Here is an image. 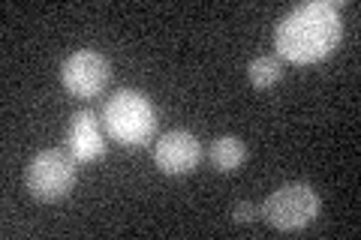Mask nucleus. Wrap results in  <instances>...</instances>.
Masks as SVG:
<instances>
[{"mask_svg":"<svg viewBox=\"0 0 361 240\" xmlns=\"http://www.w3.org/2000/svg\"><path fill=\"white\" fill-rule=\"evenodd\" d=\"M343 33L341 9L331 0H313L280 21L274 30V49L292 63H316L329 57Z\"/></svg>","mask_w":361,"mask_h":240,"instance_id":"obj_1","label":"nucleus"},{"mask_svg":"<svg viewBox=\"0 0 361 240\" xmlns=\"http://www.w3.org/2000/svg\"><path fill=\"white\" fill-rule=\"evenodd\" d=\"M103 127L109 130V139L139 151L157 135V108L142 90H115L103 108Z\"/></svg>","mask_w":361,"mask_h":240,"instance_id":"obj_2","label":"nucleus"},{"mask_svg":"<svg viewBox=\"0 0 361 240\" xmlns=\"http://www.w3.org/2000/svg\"><path fill=\"white\" fill-rule=\"evenodd\" d=\"M25 184L33 198L39 201H61L70 196L75 184V159L66 151H39L27 163Z\"/></svg>","mask_w":361,"mask_h":240,"instance_id":"obj_3","label":"nucleus"},{"mask_svg":"<svg viewBox=\"0 0 361 240\" xmlns=\"http://www.w3.org/2000/svg\"><path fill=\"white\" fill-rule=\"evenodd\" d=\"M262 216L280 232H298L319 216V196L307 184H286L265 198Z\"/></svg>","mask_w":361,"mask_h":240,"instance_id":"obj_4","label":"nucleus"},{"mask_svg":"<svg viewBox=\"0 0 361 240\" xmlns=\"http://www.w3.org/2000/svg\"><path fill=\"white\" fill-rule=\"evenodd\" d=\"M111 78V63L99 51L82 49L70 54L61 66V82L78 99H94L109 87Z\"/></svg>","mask_w":361,"mask_h":240,"instance_id":"obj_5","label":"nucleus"},{"mask_svg":"<svg viewBox=\"0 0 361 240\" xmlns=\"http://www.w3.org/2000/svg\"><path fill=\"white\" fill-rule=\"evenodd\" d=\"M202 159V144L193 132L187 130H172L157 139L154 147V163L157 168L169 177H178V175H190Z\"/></svg>","mask_w":361,"mask_h":240,"instance_id":"obj_6","label":"nucleus"},{"mask_svg":"<svg viewBox=\"0 0 361 240\" xmlns=\"http://www.w3.org/2000/svg\"><path fill=\"white\" fill-rule=\"evenodd\" d=\"M66 147L75 163H94L106 153V139L99 130V120L90 108H78L70 118V130H66Z\"/></svg>","mask_w":361,"mask_h":240,"instance_id":"obj_7","label":"nucleus"},{"mask_svg":"<svg viewBox=\"0 0 361 240\" xmlns=\"http://www.w3.org/2000/svg\"><path fill=\"white\" fill-rule=\"evenodd\" d=\"M208 159L211 165L220 171V175H232V171H238L247 159V147L241 139H235V135H220V139H214L211 147H208Z\"/></svg>","mask_w":361,"mask_h":240,"instance_id":"obj_8","label":"nucleus"},{"mask_svg":"<svg viewBox=\"0 0 361 240\" xmlns=\"http://www.w3.org/2000/svg\"><path fill=\"white\" fill-rule=\"evenodd\" d=\"M247 78H250V84L259 87V90L274 87L280 78H283V66H280L277 57L262 54V57H256V61H250V66H247Z\"/></svg>","mask_w":361,"mask_h":240,"instance_id":"obj_9","label":"nucleus"},{"mask_svg":"<svg viewBox=\"0 0 361 240\" xmlns=\"http://www.w3.org/2000/svg\"><path fill=\"white\" fill-rule=\"evenodd\" d=\"M256 216H259V210H256V204H253V201H238V204H235V210H232V220L238 222V225L253 222Z\"/></svg>","mask_w":361,"mask_h":240,"instance_id":"obj_10","label":"nucleus"}]
</instances>
